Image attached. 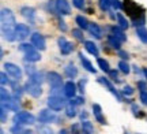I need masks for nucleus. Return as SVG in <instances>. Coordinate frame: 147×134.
<instances>
[{
    "mask_svg": "<svg viewBox=\"0 0 147 134\" xmlns=\"http://www.w3.org/2000/svg\"><path fill=\"white\" fill-rule=\"evenodd\" d=\"M72 3L76 8H79V10H82L84 7V0H72Z\"/></svg>",
    "mask_w": 147,
    "mask_h": 134,
    "instance_id": "ea45409f",
    "label": "nucleus"
},
{
    "mask_svg": "<svg viewBox=\"0 0 147 134\" xmlns=\"http://www.w3.org/2000/svg\"><path fill=\"white\" fill-rule=\"evenodd\" d=\"M97 63H98V66H100V69L102 70V71H105V73H109V71H110L109 63H108L105 59H101V58H98V59H97Z\"/></svg>",
    "mask_w": 147,
    "mask_h": 134,
    "instance_id": "c756f323",
    "label": "nucleus"
},
{
    "mask_svg": "<svg viewBox=\"0 0 147 134\" xmlns=\"http://www.w3.org/2000/svg\"><path fill=\"white\" fill-rule=\"evenodd\" d=\"M48 107L51 108L52 111H60L61 108L64 107V104H65V100L64 99H61L60 96H49V99H48Z\"/></svg>",
    "mask_w": 147,
    "mask_h": 134,
    "instance_id": "423d86ee",
    "label": "nucleus"
},
{
    "mask_svg": "<svg viewBox=\"0 0 147 134\" xmlns=\"http://www.w3.org/2000/svg\"><path fill=\"white\" fill-rule=\"evenodd\" d=\"M75 93H76V85L74 84L72 81H68L64 85V95L68 99H72V97H75Z\"/></svg>",
    "mask_w": 147,
    "mask_h": 134,
    "instance_id": "dca6fc26",
    "label": "nucleus"
},
{
    "mask_svg": "<svg viewBox=\"0 0 147 134\" xmlns=\"http://www.w3.org/2000/svg\"><path fill=\"white\" fill-rule=\"evenodd\" d=\"M59 27L63 30V32H65L67 30V26H65V23H64V21H59Z\"/></svg>",
    "mask_w": 147,
    "mask_h": 134,
    "instance_id": "de8ad7c7",
    "label": "nucleus"
},
{
    "mask_svg": "<svg viewBox=\"0 0 147 134\" xmlns=\"http://www.w3.org/2000/svg\"><path fill=\"white\" fill-rule=\"evenodd\" d=\"M25 90L33 97H40L42 95V89H41V85L40 84H37L34 81L29 80L25 84Z\"/></svg>",
    "mask_w": 147,
    "mask_h": 134,
    "instance_id": "39448f33",
    "label": "nucleus"
},
{
    "mask_svg": "<svg viewBox=\"0 0 147 134\" xmlns=\"http://www.w3.org/2000/svg\"><path fill=\"white\" fill-rule=\"evenodd\" d=\"M89 32L90 34L95 38H101L102 37V30H101V27L97 25V23H90L89 26Z\"/></svg>",
    "mask_w": 147,
    "mask_h": 134,
    "instance_id": "aec40b11",
    "label": "nucleus"
},
{
    "mask_svg": "<svg viewBox=\"0 0 147 134\" xmlns=\"http://www.w3.org/2000/svg\"><path fill=\"white\" fill-rule=\"evenodd\" d=\"M57 43H59V47H60V52L63 55H69L74 51V44L67 41L65 37H60L57 40Z\"/></svg>",
    "mask_w": 147,
    "mask_h": 134,
    "instance_id": "9d476101",
    "label": "nucleus"
},
{
    "mask_svg": "<svg viewBox=\"0 0 147 134\" xmlns=\"http://www.w3.org/2000/svg\"><path fill=\"white\" fill-rule=\"evenodd\" d=\"M98 82L105 86L106 89H108V90H109L110 93H112V95L117 99V101H123V96L120 95V92L117 90V89H115V86L112 85V82H110L108 78H105V77H100V78H98Z\"/></svg>",
    "mask_w": 147,
    "mask_h": 134,
    "instance_id": "0eeeda50",
    "label": "nucleus"
},
{
    "mask_svg": "<svg viewBox=\"0 0 147 134\" xmlns=\"http://www.w3.org/2000/svg\"><path fill=\"white\" fill-rule=\"evenodd\" d=\"M136 36L140 38V41L144 44H147V29L146 27H136Z\"/></svg>",
    "mask_w": 147,
    "mask_h": 134,
    "instance_id": "393cba45",
    "label": "nucleus"
},
{
    "mask_svg": "<svg viewBox=\"0 0 147 134\" xmlns=\"http://www.w3.org/2000/svg\"><path fill=\"white\" fill-rule=\"evenodd\" d=\"M84 100L83 97H72L71 99V101H69V104H74V105H79V104H83Z\"/></svg>",
    "mask_w": 147,
    "mask_h": 134,
    "instance_id": "58836bf2",
    "label": "nucleus"
},
{
    "mask_svg": "<svg viewBox=\"0 0 147 134\" xmlns=\"http://www.w3.org/2000/svg\"><path fill=\"white\" fill-rule=\"evenodd\" d=\"M124 8H125L127 14L134 19V22H135L136 26L144 23V21H146V19H144V11H143V8H140V7L135 3L134 0H125Z\"/></svg>",
    "mask_w": 147,
    "mask_h": 134,
    "instance_id": "f03ea898",
    "label": "nucleus"
},
{
    "mask_svg": "<svg viewBox=\"0 0 147 134\" xmlns=\"http://www.w3.org/2000/svg\"><path fill=\"white\" fill-rule=\"evenodd\" d=\"M14 123L15 124H19V126H23V124H34L36 123V118L33 114H29V112H16L14 115Z\"/></svg>",
    "mask_w": 147,
    "mask_h": 134,
    "instance_id": "20e7f679",
    "label": "nucleus"
},
{
    "mask_svg": "<svg viewBox=\"0 0 147 134\" xmlns=\"http://www.w3.org/2000/svg\"><path fill=\"white\" fill-rule=\"evenodd\" d=\"M64 71H65V75H67L68 78H75V77L78 75V69H76L75 65H72V63H69V65L64 69Z\"/></svg>",
    "mask_w": 147,
    "mask_h": 134,
    "instance_id": "b1692460",
    "label": "nucleus"
},
{
    "mask_svg": "<svg viewBox=\"0 0 147 134\" xmlns=\"http://www.w3.org/2000/svg\"><path fill=\"white\" fill-rule=\"evenodd\" d=\"M112 5L115 7L116 10H120V8H121V3H120V0H112Z\"/></svg>",
    "mask_w": 147,
    "mask_h": 134,
    "instance_id": "c03bdc74",
    "label": "nucleus"
},
{
    "mask_svg": "<svg viewBox=\"0 0 147 134\" xmlns=\"http://www.w3.org/2000/svg\"><path fill=\"white\" fill-rule=\"evenodd\" d=\"M132 110H134V114H135V115H138V112L140 111V110H139V107H138L136 104H132Z\"/></svg>",
    "mask_w": 147,
    "mask_h": 134,
    "instance_id": "3c124183",
    "label": "nucleus"
},
{
    "mask_svg": "<svg viewBox=\"0 0 147 134\" xmlns=\"http://www.w3.org/2000/svg\"><path fill=\"white\" fill-rule=\"evenodd\" d=\"M32 45H34L37 49L40 51H44L47 48V43H45V37L40 34V33H34L32 34Z\"/></svg>",
    "mask_w": 147,
    "mask_h": 134,
    "instance_id": "1a4fd4ad",
    "label": "nucleus"
},
{
    "mask_svg": "<svg viewBox=\"0 0 147 134\" xmlns=\"http://www.w3.org/2000/svg\"><path fill=\"white\" fill-rule=\"evenodd\" d=\"M119 55H120L121 58H123V59H128V54H127V52H124V51H119Z\"/></svg>",
    "mask_w": 147,
    "mask_h": 134,
    "instance_id": "8fccbe9b",
    "label": "nucleus"
},
{
    "mask_svg": "<svg viewBox=\"0 0 147 134\" xmlns=\"http://www.w3.org/2000/svg\"><path fill=\"white\" fill-rule=\"evenodd\" d=\"M119 69H120V71L124 73V74H128V73L131 71V69H129V66H128V63H127L125 60H120V62H119Z\"/></svg>",
    "mask_w": 147,
    "mask_h": 134,
    "instance_id": "473e14b6",
    "label": "nucleus"
},
{
    "mask_svg": "<svg viewBox=\"0 0 147 134\" xmlns=\"http://www.w3.org/2000/svg\"><path fill=\"white\" fill-rule=\"evenodd\" d=\"M76 23H78V26L80 27V29H89V26H90V23H89V21L84 18V16H82V15H78L76 16Z\"/></svg>",
    "mask_w": 147,
    "mask_h": 134,
    "instance_id": "bb28decb",
    "label": "nucleus"
},
{
    "mask_svg": "<svg viewBox=\"0 0 147 134\" xmlns=\"http://www.w3.org/2000/svg\"><path fill=\"white\" fill-rule=\"evenodd\" d=\"M0 95H1V104H4V103H7L8 100H11V99H12L4 86H1V88H0Z\"/></svg>",
    "mask_w": 147,
    "mask_h": 134,
    "instance_id": "cd10ccee",
    "label": "nucleus"
},
{
    "mask_svg": "<svg viewBox=\"0 0 147 134\" xmlns=\"http://www.w3.org/2000/svg\"><path fill=\"white\" fill-rule=\"evenodd\" d=\"M110 30H112V34H113L115 37L119 38V40H120L121 43H123V41H125V40H127V36L124 34V32L121 30V27L112 26V27H110Z\"/></svg>",
    "mask_w": 147,
    "mask_h": 134,
    "instance_id": "412c9836",
    "label": "nucleus"
},
{
    "mask_svg": "<svg viewBox=\"0 0 147 134\" xmlns=\"http://www.w3.org/2000/svg\"><path fill=\"white\" fill-rule=\"evenodd\" d=\"M22 52H25V59L29 62H38L41 59V55L37 51V48L34 45H29V44H22L19 47Z\"/></svg>",
    "mask_w": 147,
    "mask_h": 134,
    "instance_id": "7ed1b4c3",
    "label": "nucleus"
},
{
    "mask_svg": "<svg viewBox=\"0 0 147 134\" xmlns=\"http://www.w3.org/2000/svg\"><path fill=\"white\" fill-rule=\"evenodd\" d=\"M83 44H84V48H86V51H87L89 54L94 55V56H98V55H100V51H98L97 45H95L93 41H83Z\"/></svg>",
    "mask_w": 147,
    "mask_h": 134,
    "instance_id": "6ab92c4d",
    "label": "nucleus"
},
{
    "mask_svg": "<svg viewBox=\"0 0 147 134\" xmlns=\"http://www.w3.org/2000/svg\"><path fill=\"white\" fill-rule=\"evenodd\" d=\"M116 18H117V21H119V26H120L121 29H127V27L129 26V23H128V21H127L125 18H124V16L121 15L120 12H119V14L116 15Z\"/></svg>",
    "mask_w": 147,
    "mask_h": 134,
    "instance_id": "c85d7f7f",
    "label": "nucleus"
},
{
    "mask_svg": "<svg viewBox=\"0 0 147 134\" xmlns=\"http://www.w3.org/2000/svg\"><path fill=\"white\" fill-rule=\"evenodd\" d=\"M56 119V115L53 112H51L49 110H42L40 111V115H38V120L41 123H49V122H53Z\"/></svg>",
    "mask_w": 147,
    "mask_h": 134,
    "instance_id": "ddd939ff",
    "label": "nucleus"
},
{
    "mask_svg": "<svg viewBox=\"0 0 147 134\" xmlns=\"http://www.w3.org/2000/svg\"><path fill=\"white\" fill-rule=\"evenodd\" d=\"M93 114H94L97 122H100L101 124H105L106 123L105 118H104V115H102V108H101L100 104H93Z\"/></svg>",
    "mask_w": 147,
    "mask_h": 134,
    "instance_id": "f3484780",
    "label": "nucleus"
},
{
    "mask_svg": "<svg viewBox=\"0 0 147 134\" xmlns=\"http://www.w3.org/2000/svg\"><path fill=\"white\" fill-rule=\"evenodd\" d=\"M78 127H79L78 124H74V126H72V129H71V130H72L74 134H78L79 133V131H78Z\"/></svg>",
    "mask_w": 147,
    "mask_h": 134,
    "instance_id": "603ef678",
    "label": "nucleus"
},
{
    "mask_svg": "<svg viewBox=\"0 0 147 134\" xmlns=\"http://www.w3.org/2000/svg\"><path fill=\"white\" fill-rule=\"evenodd\" d=\"M4 69H5V71H7V74L11 75L14 80L19 81L22 78L21 67H18V66L14 65V63H4Z\"/></svg>",
    "mask_w": 147,
    "mask_h": 134,
    "instance_id": "6e6552de",
    "label": "nucleus"
},
{
    "mask_svg": "<svg viewBox=\"0 0 147 134\" xmlns=\"http://www.w3.org/2000/svg\"><path fill=\"white\" fill-rule=\"evenodd\" d=\"M21 14H22V16H25L29 22L34 23V19H36V10H34L33 7H22Z\"/></svg>",
    "mask_w": 147,
    "mask_h": 134,
    "instance_id": "2eb2a0df",
    "label": "nucleus"
},
{
    "mask_svg": "<svg viewBox=\"0 0 147 134\" xmlns=\"http://www.w3.org/2000/svg\"><path fill=\"white\" fill-rule=\"evenodd\" d=\"M86 82H87V80H83L79 82V90L82 92V93H83V90H84V84H86Z\"/></svg>",
    "mask_w": 147,
    "mask_h": 134,
    "instance_id": "49530a36",
    "label": "nucleus"
},
{
    "mask_svg": "<svg viewBox=\"0 0 147 134\" xmlns=\"http://www.w3.org/2000/svg\"><path fill=\"white\" fill-rule=\"evenodd\" d=\"M98 4H100V8L102 11H108L112 5V0H100Z\"/></svg>",
    "mask_w": 147,
    "mask_h": 134,
    "instance_id": "72a5a7b5",
    "label": "nucleus"
},
{
    "mask_svg": "<svg viewBox=\"0 0 147 134\" xmlns=\"http://www.w3.org/2000/svg\"><path fill=\"white\" fill-rule=\"evenodd\" d=\"M59 134H68V133H67V130H60V133Z\"/></svg>",
    "mask_w": 147,
    "mask_h": 134,
    "instance_id": "5fc2aeb1",
    "label": "nucleus"
},
{
    "mask_svg": "<svg viewBox=\"0 0 147 134\" xmlns=\"http://www.w3.org/2000/svg\"><path fill=\"white\" fill-rule=\"evenodd\" d=\"M65 114H67V116L68 118H74V116H76V108L74 104H68L67 108H65Z\"/></svg>",
    "mask_w": 147,
    "mask_h": 134,
    "instance_id": "2f4dec72",
    "label": "nucleus"
},
{
    "mask_svg": "<svg viewBox=\"0 0 147 134\" xmlns=\"http://www.w3.org/2000/svg\"><path fill=\"white\" fill-rule=\"evenodd\" d=\"M138 88L140 89V92H146V89H147L146 82H143V81H139V82H138Z\"/></svg>",
    "mask_w": 147,
    "mask_h": 134,
    "instance_id": "79ce46f5",
    "label": "nucleus"
},
{
    "mask_svg": "<svg viewBox=\"0 0 147 134\" xmlns=\"http://www.w3.org/2000/svg\"><path fill=\"white\" fill-rule=\"evenodd\" d=\"M56 10L61 15H69L71 7H69V3L67 0H56Z\"/></svg>",
    "mask_w": 147,
    "mask_h": 134,
    "instance_id": "f8f14e48",
    "label": "nucleus"
},
{
    "mask_svg": "<svg viewBox=\"0 0 147 134\" xmlns=\"http://www.w3.org/2000/svg\"><path fill=\"white\" fill-rule=\"evenodd\" d=\"M72 36L76 38V40H79V41H83V33H82V30L72 29Z\"/></svg>",
    "mask_w": 147,
    "mask_h": 134,
    "instance_id": "c9c22d12",
    "label": "nucleus"
},
{
    "mask_svg": "<svg viewBox=\"0 0 147 134\" xmlns=\"http://www.w3.org/2000/svg\"><path fill=\"white\" fill-rule=\"evenodd\" d=\"M1 19V33L7 41H14L16 38V21L15 15L10 8H3L0 12Z\"/></svg>",
    "mask_w": 147,
    "mask_h": 134,
    "instance_id": "f257e3e1",
    "label": "nucleus"
},
{
    "mask_svg": "<svg viewBox=\"0 0 147 134\" xmlns=\"http://www.w3.org/2000/svg\"><path fill=\"white\" fill-rule=\"evenodd\" d=\"M109 75L112 77V78H113V80H116V78H117V71H116V70H110V71H109Z\"/></svg>",
    "mask_w": 147,
    "mask_h": 134,
    "instance_id": "09e8293b",
    "label": "nucleus"
},
{
    "mask_svg": "<svg viewBox=\"0 0 147 134\" xmlns=\"http://www.w3.org/2000/svg\"><path fill=\"white\" fill-rule=\"evenodd\" d=\"M3 105H4L7 110H11V111H15V112L19 111V104H18V100H16V99H11V100H8L7 103H4Z\"/></svg>",
    "mask_w": 147,
    "mask_h": 134,
    "instance_id": "5701e85b",
    "label": "nucleus"
},
{
    "mask_svg": "<svg viewBox=\"0 0 147 134\" xmlns=\"http://www.w3.org/2000/svg\"><path fill=\"white\" fill-rule=\"evenodd\" d=\"M123 93H124V95H132V93H134V89H132L131 86H124V89H123Z\"/></svg>",
    "mask_w": 147,
    "mask_h": 134,
    "instance_id": "37998d69",
    "label": "nucleus"
},
{
    "mask_svg": "<svg viewBox=\"0 0 147 134\" xmlns=\"http://www.w3.org/2000/svg\"><path fill=\"white\" fill-rule=\"evenodd\" d=\"M48 82H49V85L52 86L53 89H56V88H60L61 84H63V78H61V75L57 74V73H48Z\"/></svg>",
    "mask_w": 147,
    "mask_h": 134,
    "instance_id": "9b49d317",
    "label": "nucleus"
},
{
    "mask_svg": "<svg viewBox=\"0 0 147 134\" xmlns=\"http://www.w3.org/2000/svg\"><path fill=\"white\" fill-rule=\"evenodd\" d=\"M140 100L143 104H147V92H140Z\"/></svg>",
    "mask_w": 147,
    "mask_h": 134,
    "instance_id": "a18cd8bd",
    "label": "nucleus"
},
{
    "mask_svg": "<svg viewBox=\"0 0 147 134\" xmlns=\"http://www.w3.org/2000/svg\"><path fill=\"white\" fill-rule=\"evenodd\" d=\"M30 34V29L25 23H18L16 25V38L18 40H25Z\"/></svg>",
    "mask_w": 147,
    "mask_h": 134,
    "instance_id": "4468645a",
    "label": "nucleus"
},
{
    "mask_svg": "<svg viewBox=\"0 0 147 134\" xmlns=\"http://www.w3.org/2000/svg\"><path fill=\"white\" fill-rule=\"evenodd\" d=\"M0 82H1V85H5V84H8V78H7L5 73H1V74H0Z\"/></svg>",
    "mask_w": 147,
    "mask_h": 134,
    "instance_id": "a19ab883",
    "label": "nucleus"
},
{
    "mask_svg": "<svg viewBox=\"0 0 147 134\" xmlns=\"http://www.w3.org/2000/svg\"><path fill=\"white\" fill-rule=\"evenodd\" d=\"M11 133L12 134H32V131H30V130H25V129H22V127H19V124H15V126L11 129Z\"/></svg>",
    "mask_w": 147,
    "mask_h": 134,
    "instance_id": "7c9ffc66",
    "label": "nucleus"
},
{
    "mask_svg": "<svg viewBox=\"0 0 147 134\" xmlns=\"http://www.w3.org/2000/svg\"><path fill=\"white\" fill-rule=\"evenodd\" d=\"M30 80L34 81V82H37V84H40V85H41V82L44 81L42 80V74L41 73H38V71H37L36 74H33L32 77H30Z\"/></svg>",
    "mask_w": 147,
    "mask_h": 134,
    "instance_id": "e433bc0d",
    "label": "nucleus"
},
{
    "mask_svg": "<svg viewBox=\"0 0 147 134\" xmlns=\"http://www.w3.org/2000/svg\"><path fill=\"white\" fill-rule=\"evenodd\" d=\"M108 43H109V45L112 47V48L117 49V51H120L121 49V41L117 37H115L113 34H110L109 37H108Z\"/></svg>",
    "mask_w": 147,
    "mask_h": 134,
    "instance_id": "4be33fe9",
    "label": "nucleus"
},
{
    "mask_svg": "<svg viewBox=\"0 0 147 134\" xmlns=\"http://www.w3.org/2000/svg\"><path fill=\"white\" fill-rule=\"evenodd\" d=\"M82 133L83 134H94V127H93L91 122H89V120L82 122Z\"/></svg>",
    "mask_w": 147,
    "mask_h": 134,
    "instance_id": "a878e982",
    "label": "nucleus"
},
{
    "mask_svg": "<svg viewBox=\"0 0 147 134\" xmlns=\"http://www.w3.org/2000/svg\"><path fill=\"white\" fill-rule=\"evenodd\" d=\"M79 59H80V62H82L83 67H84L86 70H87L89 73H93V74H95V69L93 67L91 62H90V60L87 59V58H86V56H84V55L82 54V52H79Z\"/></svg>",
    "mask_w": 147,
    "mask_h": 134,
    "instance_id": "a211bd4d",
    "label": "nucleus"
},
{
    "mask_svg": "<svg viewBox=\"0 0 147 134\" xmlns=\"http://www.w3.org/2000/svg\"><path fill=\"white\" fill-rule=\"evenodd\" d=\"M5 111H7V108L1 104V108H0V116H1V123H5L7 122V114H5Z\"/></svg>",
    "mask_w": 147,
    "mask_h": 134,
    "instance_id": "4c0bfd02",
    "label": "nucleus"
},
{
    "mask_svg": "<svg viewBox=\"0 0 147 134\" xmlns=\"http://www.w3.org/2000/svg\"><path fill=\"white\" fill-rule=\"evenodd\" d=\"M143 73H144V75H146V78H147V69H144V71H143Z\"/></svg>",
    "mask_w": 147,
    "mask_h": 134,
    "instance_id": "6e6d98bb",
    "label": "nucleus"
},
{
    "mask_svg": "<svg viewBox=\"0 0 147 134\" xmlns=\"http://www.w3.org/2000/svg\"><path fill=\"white\" fill-rule=\"evenodd\" d=\"M87 118V112H82L80 114V119H82V120H83V119H86Z\"/></svg>",
    "mask_w": 147,
    "mask_h": 134,
    "instance_id": "864d4df0",
    "label": "nucleus"
},
{
    "mask_svg": "<svg viewBox=\"0 0 147 134\" xmlns=\"http://www.w3.org/2000/svg\"><path fill=\"white\" fill-rule=\"evenodd\" d=\"M37 131H38V134H53L51 127H48V126H38Z\"/></svg>",
    "mask_w": 147,
    "mask_h": 134,
    "instance_id": "f704fd0d",
    "label": "nucleus"
}]
</instances>
